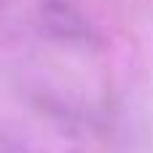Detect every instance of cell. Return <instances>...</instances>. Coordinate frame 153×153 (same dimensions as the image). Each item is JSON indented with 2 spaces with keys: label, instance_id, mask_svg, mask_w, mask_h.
<instances>
[{
  "label": "cell",
  "instance_id": "1",
  "mask_svg": "<svg viewBox=\"0 0 153 153\" xmlns=\"http://www.w3.org/2000/svg\"><path fill=\"white\" fill-rule=\"evenodd\" d=\"M0 153H30L27 148H22V145H16V143H0Z\"/></svg>",
  "mask_w": 153,
  "mask_h": 153
}]
</instances>
